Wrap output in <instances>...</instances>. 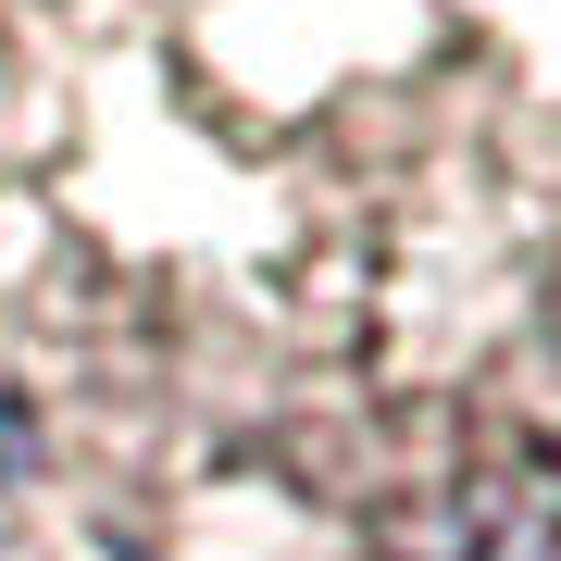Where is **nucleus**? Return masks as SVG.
Instances as JSON below:
<instances>
[{"label": "nucleus", "mask_w": 561, "mask_h": 561, "mask_svg": "<svg viewBox=\"0 0 561 561\" xmlns=\"http://www.w3.org/2000/svg\"><path fill=\"white\" fill-rule=\"evenodd\" d=\"M461 561H561V449H512L500 486L449 524Z\"/></svg>", "instance_id": "f257e3e1"}]
</instances>
